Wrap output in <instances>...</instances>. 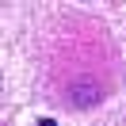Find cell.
I'll list each match as a JSON object with an SVG mask.
<instances>
[{"label": "cell", "mask_w": 126, "mask_h": 126, "mask_svg": "<svg viewBox=\"0 0 126 126\" xmlns=\"http://www.w3.org/2000/svg\"><path fill=\"white\" fill-rule=\"evenodd\" d=\"M103 99H107V88L95 77H73L69 88H65V103H69L73 111H95Z\"/></svg>", "instance_id": "6da1fadb"}, {"label": "cell", "mask_w": 126, "mask_h": 126, "mask_svg": "<svg viewBox=\"0 0 126 126\" xmlns=\"http://www.w3.org/2000/svg\"><path fill=\"white\" fill-rule=\"evenodd\" d=\"M34 126H57V118H50V115H38V122Z\"/></svg>", "instance_id": "7a4b0ae2"}]
</instances>
